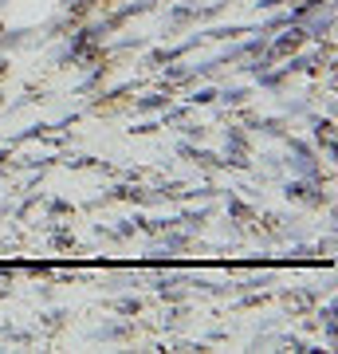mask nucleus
I'll list each match as a JSON object with an SVG mask.
<instances>
[{"label":"nucleus","instance_id":"f257e3e1","mask_svg":"<svg viewBox=\"0 0 338 354\" xmlns=\"http://www.w3.org/2000/svg\"><path fill=\"white\" fill-rule=\"evenodd\" d=\"M283 36H276V39H267V55L272 59H288V55H295V51L307 44V28L303 24H288V28H279Z\"/></svg>","mask_w":338,"mask_h":354},{"label":"nucleus","instance_id":"f03ea898","mask_svg":"<svg viewBox=\"0 0 338 354\" xmlns=\"http://www.w3.org/2000/svg\"><path fill=\"white\" fill-rule=\"evenodd\" d=\"M291 201H307V205H323V181H311V177H291L288 189H283Z\"/></svg>","mask_w":338,"mask_h":354},{"label":"nucleus","instance_id":"7ed1b4c3","mask_svg":"<svg viewBox=\"0 0 338 354\" xmlns=\"http://www.w3.org/2000/svg\"><path fill=\"white\" fill-rule=\"evenodd\" d=\"M153 4H158V0H134V4H126V8H118V12H111V16H106V20H99V24L106 28V36H111L114 28H122L126 20H134V16L150 12Z\"/></svg>","mask_w":338,"mask_h":354},{"label":"nucleus","instance_id":"20e7f679","mask_svg":"<svg viewBox=\"0 0 338 354\" xmlns=\"http://www.w3.org/2000/svg\"><path fill=\"white\" fill-rule=\"evenodd\" d=\"M177 153H181V158H189V162H197L200 169H225V158H220V153L205 150V146H193V142H181V146H177Z\"/></svg>","mask_w":338,"mask_h":354},{"label":"nucleus","instance_id":"39448f33","mask_svg":"<svg viewBox=\"0 0 338 354\" xmlns=\"http://www.w3.org/2000/svg\"><path fill=\"white\" fill-rule=\"evenodd\" d=\"M197 39H205V36H193V39H185V44H177V48H162V51H153V55H150V64H153V67L177 64V59H181V55H185L189 48H197Z\"/></svg>","mask_w":338,"mask_h":354},{"label":"nucleus","instance_id":"423d86ee","mask_svg":"<svg viewBox=\"0 0 338 354\" xmlns=\"http://www.w3.org/2000/svg\"><path fill=\"white\" fill-rule=\"evenodd\" d=\"M248 127L260 130V134H272V138H288V130H283V118H256L248 114Z\"/></svg>","mask_w":338,"mask_h":354},{"label":"nucleus","instance_id":"0eeeda50","mask_svg":"<svg viewBox=\"0 0 338 354\" xmlns=\"http://www.w3.org/2000/svg\"><path fill=\"white\" fill-rule=\"evenodd\" d=\"M165 106H169V83L162 91L146 95V99H138V114H153V111H165Z\"/></svg>","mask_w":338,"mask_h":354},{"label":"nucleus","instance_id":"6e6552de","mask_svg":"<svg viewBox=\"0 0 338 354\" xmlns=\"http://www.w3.org/2000/svg\"><path fill=\"white\" fill-rule=\"evenodd\" d=\"M111 197H118V201H134V205H150V201H153V193L138 189V185H118Z\"/></svg>","mask_w":338,"mask_h":354},{"label":"nucleus","instance_id":"1a4fd4ad","mask_svg":"<svg viewBox=\"0 0 338 354\" xmlns=\"http://www.w3.org/2000/svg\"><path fill=\"white\" fill-rule=\"evenodd\" d=\"M130 335H134V327H130V323H106V327L95 330V339H102V342H111V339H130Z\"/></svg>","mask_w":338,"mask_h":354},{"label":"nucleus","instance_id":"9d476101","mask_svg":"<svg viewBox=\"0 0 338 354\" xmlns=\"http://www.w3.org/2000/svg\"><path fill=\"white\" fill-rule=\"evenodd\" d=\"M314 138L326 146V153H335V122L330 118H314Z\"/></svg>","mask_w":338,"mask_h":354},{"label":"nucleus","instance_id":"9b49d317","mask_svg":"<svg viewBox=\"0 0 338 354\" xmlns=\"http://www.w3.org/2000/svg\"><path fill=\"white\" fill-rule=\"evenodd\" d=\"M330 28H335V12L323 8V20H314V24L307 28V39H326V36H330Z\"/></svg>","mask_w":338,"mask_h":354},{"label":"nucleus","instance_id":"f8f14e48","mask_svg":"<svg viewBox=\"0 0 338 354\" xmlns=\"http://www.w3.org/2000/svg\"><path fill=\"white\" fill-rule=\"evenodd\" d=\"M158 295H162V299H181V279L177 276H158Z\"/></svg>","mask_w":338,"mask_h":354},{"label":"nucleus","instance_id":"ddd939ff","mask_svg":"<svg viewBox=\"0 0 338 354\" xmlns=\"http://www.w3.org/2000/svg\"><path fill=\"white\" fill-rule=\"evenodd\" d=\"M51 248H59V252H67V248H75V232H67V228L51 225Z\"/></svg>","mask_w":338,"mask_h":354},{"label":"nucleus","instance_id":"4468645a","mask_svg":"<svg viewBox=\"0 0 338 354\" xmlns=\"http://www.w3.org/2000/svg\"><path fill=\"white\" fill-rule=\"evenodd\" d=\"M185 79H197V67H173L165 64V83L173 87V83H185Z\"/></svg>","mask_w":338,"mask_h":354},{"label":"nucleus","instance_id":"2eb2a0df","mask_svg":"<svg viewBox=\"0 0 338 354\" xmlns=\"http://www.w3.org/2000/svg\"><path fill=\"white\" fill-rule=\"evenodd\" d=\"M205 221H209V209H193V213H181L177 225H185L189 232H197V228H205Z\"/></svg>","mask_w":338,"mask_h":354},{"label":"nucleus","instance_id":"dca6fc26","mask_svg":"<svg viewBox=\"0 0 338 354\" xmlns=\"http://www.w3.org/2000/svg\"><path fill=\"white\" fill-rule=\"evenodd\" d=\"M236 36H248V28L232 24V28H213V32H205V39H236Z\"/></svg>","mask_w":338,"mask_h":354},{"label":"nucleus","instance_id":"f3484780","mask_svg":"<svg viewBox=\"0 0 338 354\" xmlns=\"http://www.w3.org/2000/svg\"><path fill=\"white\" fill-rule=\"evenodd\" d=\"M114 311H118V315H138L142 299H138V295H122V299H114Z\"/></svg>","mask_w":338,"mask_h":354},{"label":"nucleus","instance_id":"a211bd4d","mask_svg":"<svg viewBox=\"0 0 338 354\" xmlns=\"http://www.w3.org/2000/svg\"><path fill=\"white\" fill-rule=\"evenodd\" d=\"M189 20H197V8H189V4H177L173 12H169V24H189Z\"/></svg>","mask_w":338,"mask_h":354},{"label":"nucleus","instance_id":"6ab92c4d","mask_svg":"<svg viewBox=\"0 0 338 354\" xmlns=\"http://www.w3.org/2000/svg\"><path fill=\"white\" fill-rule=\"evenodd\" d=\"M283 304H288V311H307V307H311V295H307V291H299V295H283Z\"/></svg>","mask_w":338,"mask_h":354},{"label":"nucleus","instance_id":"aec40b11","mask_svg":"<svg viewBox=\"0 0 338 354\" xmlns=\"http://www.w3.org/2000/svg\"><path fill=\"white\" fill-rule=\"evenodd\" d=\"M228 213L236 216V221H252V216H256V213L248 209V205H244V201H236V197H228Z\"/></svg>","mask_w":338,"mask_h":354},{"label":"nucleus","instance_id":"412c9836","mask_svg":"<svg viewBox=\"0 0 338 354\" xmlns=\"http://www.w3.org/2000/svg\"><path fill=\"white\" fill-rule=\"evenodd\" d=\"M39 319H44V327H48V330H59L63 319H67V311H44Z\"/></svg>","mask_w":338,"mask_h":354},{"label":"nucleus","instance_id":"4be33fe9","mask_svg":"<svg viewBox=\"0 0 338 354\" xmlns=\"http://www.w3.org/2000/svg\"><path fill=\"white\" fill-rule=\"evenodd\" d=\"M220 99H225L228 106H244V99H248V91H244V87H232V91H225Z\"/></svg>","mask_w":338,"mask_h":354},{"label":"nucleus","instance_id":"5701e85b","mask_svg":"<svg viewBox=\"0 0 338 354\" xmlns=\"http://www.w3.org/2000/svg\"><path fill=\"white\" fill-rule=\"evenodd\" d=\"M185 106H173V111H169V106H165V111H162V122H169V127H173V122H185Z\"/></svg>","mask_w":338,"mask_h":354},{"label":"nucleus","instance_id":"b1692460","mask_svg":"<svg viewBox=\"0 0 338 354\" xmlns=\"http://www.w3.org/2000/svg\"><path fill=\"white\" fill-rule=\"evenodd\" d=\"M189 102H193V106H209V102H216V91H213V87H205V91H197V95H193Z\"/></svg>","mask_w":338,"mask_h":354},{"label":"nucleus","instance_id":"393cba45","mask_svg":"<svg viewBox=\"0 0 338 354\" xmlns=\"http://www.w3.org/2000/svg\"><path fill=\"white\" fill-rule=\"evenodd\" d=\"M48 213L51 216H63V213H71V205H67V201H48Z\"/></svg>","mask_w":338,"mask_h":354},{"label":"nucleus","instance_id":"a878e982","mask_svg":"<svg viewBox=\"0 0 338 354\" xmlns=\"http://www.w3.org/2000/svg\"><path fill=\"white\" fill-rule=\"evenodd\" d=\"M28 272H32V276H51L48 264H28Z\"/></svg>","mask_w":338,"mask_h":354},{"label":"nucleus","instance_id":"bb28decb","mask_svg":"<svg viewBox=\"0 0 338 354\" xmlns=\"http://www.w3.org/2000/svg\"><path fill=\"white\" fill-rule=\"evenodd\" d=\"M0 75H8V59L4 55H0Z\"/></svg>","mask_w":338,"mask_h":354},{"label":"nucleus","instance_id":"cd10ccee","mask_svg":"<svg viewBox=\"0 0 338 354\" xmlns=\"http://www.w3.org/2000/svg\"><path fill=\"white\" fill-rule=\"evenodd\" d=\"M4 32H8V28H4V24H0V48H4Z\"/></svg>","mask_w":338,"mask_h":354},{"label":"nucleus","instance_id":"c85d7f7f","mask_svg":"<svg viewBox=\"0 0 338 354\" xmlns=\"http://www.w3.org/2000/svg\"><path fill=\"white\" fill-rule=\"evenodd\" d=\"M4 162H8V150H0V165H4Z\"/></svg>","mask_w":338,"mask_h":354}]
</instances>
